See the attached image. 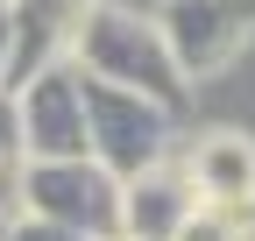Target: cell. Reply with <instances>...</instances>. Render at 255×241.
<instances>
[{"label":"cell","instance_id":"1","mask_svg":"<svg viewBox=\"0 0 255 241\" xmlns=\"http://www.w3.org/2000/svg\"><path fill=\"white\" fill-rule=\"evenodd\" d=\"M64 57L85 71V78H107V85H135V93L163 100L170 114L184 107V71L170 64L156 21L135 14V7H114V0H85V14L71 28Z\"/></svg>","mask_w":255,"mask_h":241},{"label":"cell","instance_id":"2","mask_svg":"<svg viewBox=\"0 0 255 241\" xmlns=\"http://www.w3.org/2000/svg\"><path fill=\"white\" fill-rule=\"evenodd\" d=\"M177 149V114L163 100L135 93V85L85 78V156L107 163L114 177H135L149 163H163Z\"/></svg>","mask_w":255,"mask_h":241},{"label":"cell","instance_id":"3","mask_svg":"<svg viewBox=\"0 0 255 241\" xmlns=\"http://www.w3.org/2000/svg\"><path fill=\"white\" fill-rule=\"evenodd\" d=\"M21 213L92 241H121V177L92 156H21Z\"/></svg>","mask_w":255,"mask_h":241},{"label":"cell","instance_id":"4","mask_svg":"<svg viewBox=\"0 0 255 241\" xmlns=\"http://www.w3.org/2000/svg\"><path fill=\"white\" fill-rule=\"evenodd\" d=\"M156 36H163L170 64L184 85H199L213 71H227L255 36V0H156Z\"/></svg>","mask_w":255,"mask_h":241},{"label":"cell","instance_id":"5","mask_svg":"<svg viewBox=\"0 0 255 241\" xmlns=\"http://www.w3.org/2000/svg\"><path fill=\"white\" fill-rule=\"evenodd\" d=\"M14 128H21V156H85V71L71 57L14 85Z\"/></svg>","mask_w":255,"mask_h":241},{"label":"cell","instance_id":"6","mask_svg":"<svg viewBox=\"0 0 255 241\" xmlns=\"http://www.w3.org/2000/svg\"><path fill=\"white\" fill-rule=\"evenodd\" d=\"M191 206H199V185H191V163H149L135 177H121V241H170Z\"/></svg>","mask_w":255,"mask_h":241},{"label":"cell","instance_id":"7","mask_svg":"<svg viewBox=\"0 0 255 241\" xmlns=\"http://www.w3.org/2000/svg\"><path fill=\"white\" fill-rule=\"evenodd\" d=\"M7 7H14V50H7L0 85L14 93L28 71H43V64L64 57V43H71V28L85 14V0H7Z\"/></svg>","mask_w":255,"mask_h":241},{"label":"cell","instance_id":"8","mask_svg":"<svg viewBox=\"0 0 255 241\" xmlns=\"http://www.w3.org/2000/svg\"><path fill=\"white\" fill-rule=\"evenodd\" d=\"M191 185H199L206 206H234V213H255V142L220 128L199 142V156H191Z\"/></svg>","mask_w":255,"mask_h":241},{"label":"cell","instance_id":"9","mask_svg":"<svg viewBox=\"0 0 255 241\" xmlns=\"http://www.w3.org/2000/svg\"><path fill=\"white\" fill-rule=\"evenodd\" d=\"M248 227H255V213H234V206H191V220L170 234V241H248Z\"/></svg>","mask_w":255,"mask_h":241},{"label":"cell","instance_id":"10","mask_svg":"<svg viewBox=\"0 0 255 241\" xmlns=\"http://www.w3.org/2000/svg\"><path fill=\"white\" fill-rule=\"evenodd\" d=\"M7 241H92V234H71V227H57V220H36V213H21L7 227Z\"/></svg>","mask_w":255,"mask_h":241},{"label":"cell","instance_id":"11","mask_svg":"<svg viewBox=\"0 0 255 241\" xmlns=\"http://www.w3.org/2000/svg\"><path fill=\"white\" fill-rule=\"evenodd\" d=\"M0 220H21V156H0Z\"/></svg>","mask_w":255,"mask_h":241},{"label":"cell","instance_id":"12","mask_svg":"<svg viewBox=\"0 0 255 241\" xmlns=\"http://www.w3.org/2000/svg\"><path fill=\"white\" fill-rule=\"evenodd\" d=\"M0 156H21V128H14V93L0 85Z\"/></svg>","mask_w":255,"mask_h":241},{"label":"cell","instance_id":"13","mask_svg":"<svg viewBox=\"0 0 255 241\" xmlns=\"http://www.w3.org/2000/svg\"><path fill=\"white\" fill-rule=\"evenodd\" d=\"M7 50H14V7L0 0V71H7Z\"/></svg>","mask_w":255,"mask_h":241},{"label":"cell","instance_id":"14","mask_svg":"<svg viewBox=\"0 0 255 241\" xmlns=\"http://www.w3.org/2000/svg\"><path fill=\"white\" fill-rule=\"evenodd\" d=\"M7 227H14V220H0V241H7Z\"/></svg>","mask_w":255,"mask_h":241}]
</instances>
